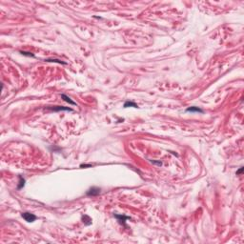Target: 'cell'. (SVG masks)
Listing matches in <instances>:
<instances>
[{
  "label": "cell",
  "instance_id": "1",
  "mask_svg": "<svg viewBox=\"0 0 244 244\" xmlns=\"http://www.w3.org/2000/svg\"><path fill=\"white\" fill-rule=\"evenodd\" d=\"M46 109L52 110V111H55V112H60V111H69V112H72V111H73V109H71L69 107H63V106H48V107H46Z\"/></svg>",
  "mask_w": 244,
  "mask_h": 244
},
{
  "label": "cell",
  "instance_id": "2",
  "mask_svg": "<svg viewBox=\"0 0 244 244\" xmlns=\"http://www.w3.org/2000/svg\"><path fill=\"white\" fill-rule=\"evenodd\" d=\"M22 217L25 219L26 221H28V222H33L36 219V215H33V214H31L29 212H25V213L22 214Z\"/></svg>",
  "mask_w": 244,
  "mask_h": 244
},
{
  "label": "cell",
  "instance_id": "3",
  "mask_svg": "<svg viewBox=\"0 0 244 244\" xmlns=\"http://www.w3.org/2000/svg\"><path fill=\"white\" fill-rule=\"evenodd\" d=\"M99 194H100V189L99 188H97V187H92V188L88 190L87 196H89V197H95V196H97Z\"/></svg>",
  "mask_w": 244,
  "mask_h": 244
},
{
  "label": "cell",
  "instance_id": "4",
  "mask_svg": "<svg viewBox=\"0 0 244 244\" xmlns=\"http://www.w3.org/2000/svg\"><path fill=\"white\" fill-rule=\"evenodd\" d=\"M186 112H191V113H203V110L198 108V107H196V106H193V107H189L186 109Z\"/></svg>",
  "mask_w": 244,
  "mask_h": 244
},
{
  "label": "cell",
  "instance_id": "5",
  "mask_svg": "<svg viewBox=\"0 0 244 244\" xmlns=\"http://www.w3.org/2000/svg\"><path fill=\"white\" fill-rule=\"evenodd\" d=\"M114 217L118 219V221L120 223H122L123 225H125V221L127 219H130L129 216H126V215H114Z\"/></svg>",
  "mask_w": 244,
  "mask_h": 244
},
{
  "label": "cell",
  "instance_id": "6",
  "mask_svg": "<svg viewBox=\"0 0 244 244\" xmlns=\"http://www.w3.org/2000/svg\"><path fill=\"white\" fill-rule=\"evenodd\" d=\"M61 98H63V99H64V101L68 102V103H69V104H71V105H73V106L76 105V102L73 101V100L71 99V97L67 96V95H64V94H62V95H61Z\"/></svg>",
  "mask_w": 244,
  "mask_h": 244
},
{
  "label": "cell",
  "instance_id": "7",
  "mask_svg": "<svg viewBox=\"0 0 244 244\" xmlns=\"http://www.w3.org/2000/svg\"><path fill=\"white\" fill-rule=\"evenodd\" d=\"M45 62H55V63H58V64H63V65H66L67 62H64L60 60V59H56V58H47L44 60Z\"/></svg>",
  "mask_w": 244,
  "mask_h": 244
},
{
  "label": "cell",
  "instance_id": "8",
  "mask_svg": "<svg viewBox=\"0 0 244 244\" xmlns=\"http://www.w3.org/2000/svg\"><path fill=\"white\" fill-rule=\"evenodd\" d=\"M124 108H128V107H134V108H137L138 106L135 104V102H132V101H126L124 103L123 105Z\"/></svg>",
  "mask_w": 244,
  "mask_h": 244
},
{
  "label": "cell",
  "instance_id": "9",
  "mask_svg": "<svg viewBox=\"0 0 244 244\" xmlns=\"http://www.w3.org/2000/svg\"><path fill=\"white\" fill-rule=\"evenodd\" d=\"M19 179H20V182H19V185L17 187V189H21L22 187H24L25 185V179L23 178L22 176H19Z\"/></svg>",
  "mask_w": 244,
  "mask_h": 244
},
{
  "label": "cell",
  "instance_id": "10",
  "mask_svg": "<svg viewBox=\"0 0 244 244\" xmlns=\"http://www.w3.org/2000/svg\"><path fill=\"white\" fill-rule=\"evenodd\" d=\"M82 220H83V222L85 223V224H87L88 225V222L87 221H89L90 223H92V220L88 216V215H84V216H82Z\"/></svg>",
  "mask_w": 244,
  "mask_h": 244
},
{
  "label": "cell",
  "instance_id": "11",
  "mask_svg": "<svg viewBox=\"0 0 244 244\" xmlns=\"http://www.w3.org/2000/svg\"><path fill=\"white\" fill-rule=\"evenodd\" d=\"M20 54L23 55H26V56H32V57L34 56V55H33L32 53H28V52H24V51H21L20 52Z\"/></svg>",
  "mask_w": 244,
  "mask_h": 244
},
{
  "label": "cell",
  "instance_id": "12",
  "mask_svg": "<svg viewBox=\"0 0 244 244\" xmlns=\"http://www.w3.org/2000/svg\"><path fill=\"white\" fill-rule=\"evenodd\" d=\"M80 167H92L91 164H82V165H80Z\"/></svg>",
  "mask_w": 244,
  "mask_h": 244
},
{
  "label": "cell",
  "instance_id": "13",
  "mask_svg": "<svg viewBox=\"0 0 244 244\" xmlns=\"http://www.w3.org/2000/svg\"><path fill=\"white\" fill-rule=\"evenodd\" d=\"M242 171H243V168H240V169H239V170L237 172V175H239V174H241V173H242Z\"/></svg>",
  "mask_w": 244,
  "mask_h": 244
}]
</instances>
